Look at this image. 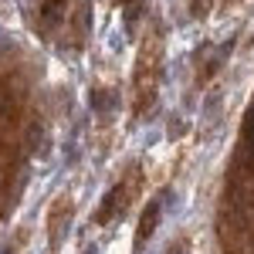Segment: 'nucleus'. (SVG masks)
<instances>
[{"instance_id":"f257e3e1","label":"nucleus","mask_w":254,"mask_h":254,"mask_svg":"<svg viewBox=\"0 0 254 254\" xmlns=\"http://www.w3.org/2000/svg\"><path fill=\"white\" fill-rule=\"evenodd\" d=\"M64 10H68V0H44L41 3V20L58 24V20H64Z\"/></svg>"},{"instance_id":"f03ea898","label":"nucleus","mask_w":254,"mask_h":254,"mask_svg":"<svg viewBox=\"0 0 254 254\" xmlns=\"http://www.w3.org/2000/svg\"><path fill=\"white\" fill-rule=\"evenodd\" d=\"M156 220H159V200H153L149 203V214H142V220H139V241L156 231Z\"/></svg>"},{"instance_id":"7ed1b4c3","label":"nucleus","mask_w":254,"mask_h":254,"mask_svg":"<svg viewBox=\"0 0 254 254\" xmlns=\"http://www.w3.org/2000/svg\"><path fill=\"white\" fill-rule=\"evenodd\" d=\"M210 3H214V0H190V10H193V17H203V14H210Z\"/></svg>"},{"instance_id":"20e7f679","label":"nucleus","mask_w":254,"mask_h":254,"mask_svg":"<svg viewBox=\"0 0 254 254\" xmlns=\"http://www.w3.org/2000/svg\"><path fill=\"white\" fill-rule=\"evenodd\" d=\"M122 3H126V0H122Z\"/></svg>"}]
</instances>
